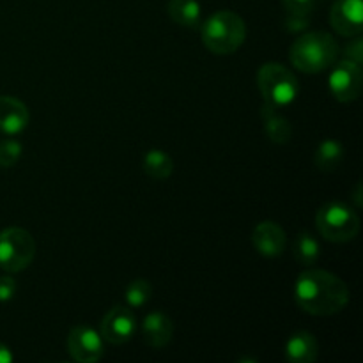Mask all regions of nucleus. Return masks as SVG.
I'll use <instances>...</instances> for the list:
<instances>
[{
  "mask_svg": "<svg viewBox=\"0 0 363 363\" xmlns=\"http://www.w3.org/2000/svg\"><path fill=\"white\" fill-rule=\"evenodd\" d=\"M252 245L262 257H279L287 247V236L279 223L266 220L252 233Z\"/></svg>",
  "mask_w": 363,
  "mask_h": 363,
  "instance_id": "obj_11",
  "label": "nucleus"
},
{
  "mask_svg": "<svg viewBox=\"0 0 363 363\" xmlns=\"http://www.w3.org/2000/svg\"><path fill=\"white\" fill-rule=\"evenodd\" d=\"M167 13L179 27L197 28L202 23V9L197 0H170Z\"/></svg>",
  "mask_w": 363,
  "mask_h": 363,
  "instance_id": "obj_16",
  "label": "nucleus"
},
{
  "mask_svg": "<svg viewBox=\"0 0 363 363\" xmlns=\"http://www.w3.org/2000/svg\"><path fill=\"white\" fill-rule=\"evenodd\" d=\"M319 354V346L315 337L311 332H294L287 339L286 358L291 363H312Z\"/></svg>",
  "mask_w": 363,
  "mask_h": 363,
  "instance_id": "obj_14",
  "label": "nucleus"
},
{
  "mask_svg": "<svg viewBox=\"0 0 363 363\" xmlns=\"http://www.w3.org/2000/svg\"><path fill=\"white\" fill-rule=\"evenodd\" d=\"M344 59L351 60V62L354 64H360L363 62V41L362 38H358V35H354L353 41H350V45L346 46V50H344Z\"/></svg>",
  "mask_w": 363,
  "mask_h": 363,
  "instance_id": "obj_23",
  "label": "nucleus"
},
{
  "mask_svg": "<svg viewBox=\"0 0 363 363\" xmlns=\"http://www.w3.org/2000/svg\"><path fill=\"white\" fill-rule=\"evenodd\" d=\"M308 14H294V13H289V16H287L286 20V27L287 30H303V28L308 27Z\"/></svg>",
  "mask_w": 363,
  "mask_h": 363,
  "instance_id": "obj_25",
  "label": "nucleus"
},
{
  "mask_svg": "<svg viewBox=\"0 0 363 363\" xmlns=\"http://www.w3.org/2000/svg\"><path fill=\"white\" fill-rule=\"evenodd\" d=\"M339 57V45L328 32H307L291 45V64L301 73L315 74L330 69Z\"/></svg>",
  "mask_w": 363,
  "mask_h": 363,
  "instance_id": "obj_2",
  "label": "nucleus"
},
{
  "mask_svg": "<svg viewBox=\"0 0 363 363\" xmlns=\"http://www.w3.org/2000/svg\"><path fill=\"white\" fill-rule=\"evenodd\" d=\"M21 144L13 138H6V140H0V167L2 169H9V167L16 165L18 160L21 158Z\"/></svg>",
  "mask_w": 363,
  "mask_h": 363,
  "instance_id": "obj_21",
  "label": "nucleus"
},
{
  "mask_svg": "<svg viewBox=\"0 0 363 363\" xmlns=\"http://www.w3.org/2000/svg\"><path fill=\"white\" fill-rule=\"evenodd\" d=\"M137 332V319L130 307L116 305L105 314L101 321V337L105 342L121 346L126 344Z\"/></svg>",
  "mask_w": 363,
  "mask_h": 363,
  "instance_id": "obj_9",
  "label": "nucleus"
},
{
  "mask_svg": "<svg viewBox=\"0 0 363 363\" xmlns=\"http://www.w3.org/2000/svg\"><path fill=\"white\" fill-rule=\"evenodd\" d=\"M315 227L325 240L347 243L360 233V216L342 202H328L315 215Z\"/></svg>",
  "mask_w": 363,
  "mask_h": 363,
  "instance_id": "obj_5",
  "label": "nucleus"
},
{
  "mask_svg": "<svg viewBox=\"0 0 363 363\" xmlns=\"http://www.w3.org/2000/svg\"><path fill=\"white\" fill-rule=\"evenodd\" d=\"M35 257V241L21 227H7L0 233V268L7 273L23 272Z\"/></svg>",
  "mask_w": 363,
  "mask_h": 363,
  "instance_id": "obj_6",
  "label": "nucleus"
},
{
  "mask_svg": "<svg viewBox=\"0 0 363 363\" xmlns=\"http://www.w3.org/2000/svg\"><path fill=\"white\" fill-rule=\"evenodd\" d=\"M174 325L172 319L163 312H151L142 321V337L145 344L155 350L167 346L172 340Z\"/></svg>",
  "mask_w": 363,
  "mask_h": 363,
  "instance_id": "obj_13",
  "label": "nucleus"
},
{
  "mask_svg": "<svg viewBox=\"0 0 363 363\" xmlns=\"http://www.w3.org/2000/svg\"><path fill=\"white\" fill-rule=\"evenodd\" d=\"M293 255L298 261V264L305 266V268H311L321 257V247H319V241L315 240L312 234L308 233H300L296 236L293 243Z\"/></svg>",
  "mask_w": 363,
  "mask_h": 363,
  "instance_id": "obj_19",
  "label": "nucleus"
},
{
  "mask_svg": "<svg viewBox=\"0 0 363 363\" xmlns=\"http://www.w3.org/2000/svg\"><path fill=\"white\" fill-rule=\"evenodd\" d=\"M202 43L215 55L238 52L247 38V25L234 11H216L201 25Z\"/></svg>",
  "mask_w": 363,
  "mask_h": 363,
  "instance_id": "obj_3",
  "label": "nucleus"
},
{
  "mask_svg": "<svg viewBox=\"0 0 363 363\" xmlns=\"http://www.w3.org/2000/svg\"><path fill=\"white\" fill-rule=\"evenodd\" d=\"M330 25L344 38H354L363 30L362 0H337L330 11Z\"/></svg>",
  "mask_w": 363,
  "mask_h": 363,
  "instance_id": "obj_10",
  "label": "nucleus"
},
{
  "mask_svg": "<svg viewBox=\"0 0 363 363\" xmlns=\"http://www.w3.org/2000/svg\"><path fill=\"white\" fill-rule=\"evenodd\" d=\"M124 298H126V303L130 308H142L152 298L151 282L145 279H135L133 282L128 284Z\"/></svg>",
  "mask_w": 363,
  "mask_h": 363,
  "instance_id": "obj_20",
  "label": "nucleus"
},
{
  "mask_svg": "<svg viewBox=\"0 0 363 363\" xmlns=\"http://www.w3.org/2000/svg\"><path fill=\"white\" fill-rule=\"evenodd\" d=\"M142 167H144V172L156 181L169 179L174 172L172 158L169 152L162 151V149H151L145 152Z\"/></svg>",
  "mask_w": 363,
  "mask_h": 363,
  "instance_id": "obj_17",
  "label": "nucleus"
},
{
  "mask_svg": "<svg viewBox=\"0 0 363 363\" xmlns=\"http://www.w3.org/2000/svg\"><path fill=\"white\" fill-rule=\"evenodd\" d=\"M262 124H264V131L268 138L275 144H287L293 137V126L289 121L279 112V108L264 103L261 108Z\"/></svg>",
  "mask_w": 363,
  "mask_h": 363,
  "instance_id": "obj_15",
  "label": "nucleus"
},
{
  "mask_svg": "<svg viewBox=\"0 0 363 363\" xmlns=\"http://www.w3.org/2000/svg\"><path fill=\"white\" fill-rule=\"evenodd\" d=\"M282 2L287 13L308 14V16H311V13L318 6V0H282Z\"/></svg>",
  "mask_w": 363,
  "mask_h": 363,
  "instance_id": "obj_22",
  "label": "nucleus"
},
{
  "mask_svg": "<svg viewBox=\"0 0 363 363\" xmlns=\"http://www.w3.org/2000/svg\"><path fill=\"white\" fill-rule=\"evenodd\" d=\"M328 87L333 98L340 103H351L360 98L363 87V71L360 64H354L347 59L333 64Z\"/></svg>",
  "mask_w": 363,
  "mask_h": 363,
  "instance_id": "obj_7",
  "label": "nucleus"
},
{
  "mask_svg": "<svg viewBox=\"0 0 363 363\" xmlns=\"http://www.w3.org/2000/svg\"><path fill=\"white\" fill-rule=\"evenodd\" d=\"M257 85L264 103L275 108L289 106L300 94V84L293 71L279 62L262 64L257 71Z\"/></svg>",
  "mask_w": 363,
  "mask_h": 363,
  "instance_id": "obj_4",
  "label": "nucleus"
},
{
  "mask_svg": "<svg viewBox=\"0 0 363 363\" xmlns=\"http://www.w3.org/2000/svg\"><path fill=\"white\" fill-rule=\"evenodd\" d=\"M350 287L340 277L319 268H307L294 284V300L312 315L339 314L350 303Z\"/></svg>",
  "mask_w": 363,
  "mask_h": 363,
  "instance_id": "obj_1",
  "label": "nucleus"
},
{
  "mask_svg": "<svg viewBox=\"0 0 363 363\" xmlns=\"http://www.w3.org/2000/svg\"><path fill=\"white\" fill-rule=\"evenodd\" d=\"M344 160V147L339 140L333 138H326L319 144L318 151H315L314 163L321 172H333L340 167Z\"/></svg>",
  "mask_w": 363,
  "mask_h": 363,
  "instance_id": "obj_18",
  "label": "nucleus"
},
{
  "mask_svg": "<svg viewBox=\"0 0 363 363\" xmlns=\"http://www.w3.org/2000/svg\"><path fill=\"white\" fill-rule=\"evenodd\" d=\"M67 351L74 362L96 363L105 353V340L101 333L85 325L74 326L67 335Z\"/></svg>",
  "mask_w": 363,
  "mask_h": 363,
  "instance_id": "obj_8",
  "label": "nucleus"
},
{
  "mask_svg": "<svg viewBox=\"0 0 363 363\" xmlns=\"http://www.w3.org/2000/svg\"><path fill=\"white\" fill-rule=\"evenodd\" d=\"M13 362V353L7 346L0 344V363H11Z\"/></svg>",
  "mask_w": 363,
  "mask_h": 363,
  "instance_id": "obj_26",
  "label": "nucleus"
},
{
  "mask_svg": "<svg viewBox=\"0 0 363 363\" xmlns=\"http://www.w3.org/2000/svg\"><path fill=\"white\" fill-rule=\"evenodd\" d=\"M16 294V282L11 277H0V301L13 300Z\"/></svg>",
  "mask_w": 363,
  "mask_h": 363,
  "instance_id": "obj_24",
  "label": "nucleus"
},
{
  "mask_svg": "<svg viewBox=\"0 0 363 363\" xmlns=\"http://www.w3.org/2000/svg\"><path fill=\"white\" fill-rule=\"evenodd\" d=\"M28 108L13 96H0V133L18 135L28 126Z\"/></svg>",
  "mask_w": 363,
  "mask_h": 363,
  "instance_id": "obj_12",
  "label": "nucleus"
}]
</instances>
